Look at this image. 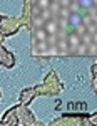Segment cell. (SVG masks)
Masks as SVG:
<instances>
[{"label":"cell","instance_id":"cell-2","mask_svg":"<svg viewBox=\"0 0 97 126\" xmlns=\"http://www.w3.org/2000/svg\"><path fill=\"white\" fill-rule=\"evenodd\" d=\"M79 3H80L82 7H90V5H92V0H79Z\"/></svg>","mask_w":97,"mask_h":126},{"label":"cell","instance_id":"cell-1","mask_svg":"<svg viewBox=\"0 0 97 126\" xmlns=\"http://www.w3.org/2000/svg\"><path fill=\"white\" fill-rule=\"evenodd\" d=\"M70 20H72V24H74V25L80 24V17H79L77 14H72V15H70Z\"/></svg>","mask_w":97,"mask_h":126}]
</instances>
